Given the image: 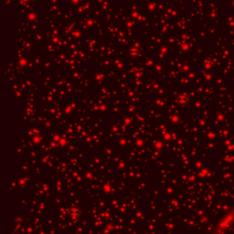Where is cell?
Segmentation results:
<instances>
[]
</instances>
